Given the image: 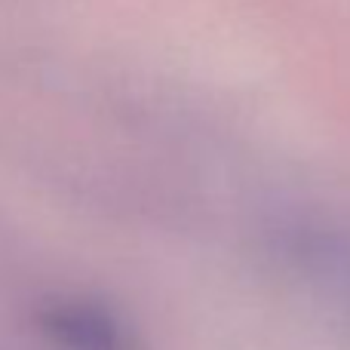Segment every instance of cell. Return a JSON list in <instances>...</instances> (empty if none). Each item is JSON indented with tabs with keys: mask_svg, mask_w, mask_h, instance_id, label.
Returning <instances> with one entry per match:
<instances>
[{
	"mask_svg": "<svg viewBox=\"0 0 350 350\" xmlns=\"http://www.w3.org/2000/svg\"><path fill=\"white\" fill-rule=\"evenodd\" d=\"M317 271L329 301L350 323V240H326L317 252Z\"/></svg>",
	"mask_w": 350,
	"mask_h": 350,
	"instance_id": "cell-2",
	"label": "cell"
},
{
	"mask_svg": "<svg viewBox=\"0 0 350 350\" xmlns=\"http://www.w3.org/2000/svg\"><path fill=\"white\" fill-rule=\"evenodd\" d=\"M37 326L53 350H135L126 323L92 298H53L37 310Z\"/></svg>",
	"mask_w": 350,
	"mask_h": 350,
	"instance_id": "cell-1",
	"label": "cell"
}]
</instances>
